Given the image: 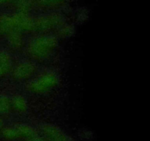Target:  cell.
<instances>
[{"instance_id": "1", "label": "cell", "mask_w": 150, "mask_h": 141, "mask_svg": "<svg viewBox=\"0 0 150 141\" xmlns=\"http://www.w3.org/2000/svg\"><path fill=\"white\" fill-rule=\"evenodd\" d=\"M1 126H2V122H1V120L0 119V128L1 127Z\"/></svg>"}, {"instance_id": "2", "label": "cell", "mask_w": 150, "mask_h": 141, "mask_svg": "<svg viewBox=\"0 0 150 141\" xmlns=\"http://www.w3.org/2000/svg\"><path fill=\"white\" fill-rule=\"evenodd\" d=\"M1 67H0V73H1Z\"/></svg>"}]
</instances>
